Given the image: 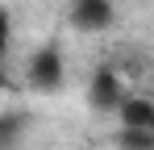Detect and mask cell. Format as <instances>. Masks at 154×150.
Wrapping results in <instances>:
<instances>
[{
  "label": "cell",
  "mask_w": 154,
  "mask_h": 150,
  "mask_svg": "<svg viewBox=\"0 0 154 150\" xmlns=\"http://www.w3.org/2000/svg\"><path fill=\"white\" fill-rule=\"evenodd\" d=\"M63 71H67V63H63V50L58 46H38L29 54V83L38 92H54L63 83Z\"/></svg>",
  "instance_id": "obj_1"
},
{
  "label": "cell",
  "mask_w": 154,
  "mask_h": 150,
  "mask_svg": "<svg viewBox=\"0 0 154 150\" xmlns=\"http://www.w3.org/2000/svg\"><path fill=\"white\" fill-rule=\"evenodd\" d=\"M88 100H92V108H96V113H117V108H121V100H125V83H121V75L112 71V67L92 71Z\"/></svg>",
  "instance_id": "obj_2"
},
{
  "label": "cell",
  "mask_w": 154,
  "mask_h": 150,
  "mask_svg": "<svg viewBox=\"0 0 154 150\" xmlns=\"http://www.w3.org/2000/svg\"><path fill=\"white\" fill-rule=\"evenodd\" d=\"M71 25L79 33H104L112 25V4L108 0H75L71 4Z\"/></svg>",
  "instance_id": "obj_3"
},
{
  "label": "cell",
  "mask_w": 154,
  "mask_h": 150,
  "mask_svg": "<svg viewBox=\"0 0 154 150\" xmlns=\"http://www.w3.org/2000/svg\"><path fill=\"white\" fill-rule=\"evenodd\" d=\"M117 117H121V129H150V133H154V100L125 96L121 108H117Z\"/></svg>",
  "instance_id": "obj_4"
},
{
  "label": "cell",
  "mask_w": 154,
  "mask_h": 150,
  "mask_svg": "<svg viewBox=\"0 0 154 150\" xmlns=\"http://www.w3.org/2000/svg\"><path fill=\"white\" fill-rule=\"evenodd\" d=\"M121 146L125 150H154V133L150 129H121Z\"/></svg>",
  "instance_id": "obj_5"
},
{
  "label": "cell",
  "mask_w": 154,
  "mask_h": 150,
  "mask_svg": "<svg viewBox=\"0 0 154 150\" xmlns=\"http://www.w3.org/2000/svg\"><path fill=\"white\" fill-rule=\"evenodd\" d=\"M8 33H13V21H8V13L0 8V58H4V50H8Z\"/></svg>",
  "instance_id": "obj_6"
},
{
  "label": "cell",
  "mask_w": 154,
  "mask_h": 150,
  "mask_svg": "<svg viewBox=\"0 0 154 150\" xmlns=\"http://www.w3.org/2000/svg\"><path fill=\"white\" fill-rule=\"evenodd\" d=\"M8 88V75H4V63H0V92Z\"/></svg>",
  "instance_id": "obj_7"
}]
</instances>
